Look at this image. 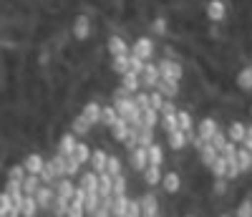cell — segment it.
<instances>
[{
	"mask_svg": "<svg viewBox=\"0 0 252 217\" xmlns=\"http://www.w3.org/2000/svg\"><path fill=\"white\" fill-rule=\"evenodd\" d=\"M111 182H114L111 175H106V172H98V194H101V197L111 194Z\"/></svg>",
	"mask_w": 252,
	"mask_h": 217,
	"instance_id": "obj_41",
	"label": "cell"
},
{
	"mask_svg": "<svg viewBox=\"0 0 252 217\" xmlns=\"http://www.w3.org/2000/svg\"><path fill=\"white\" fill-rule=\"evenodd\" d=\"M235 86H237V91H242V94H250L252 91V61H247V63H242V66L235 71Z\"/></svg>",
	"mask_w": 252,
	"mask_h": 217,
	"instance_id": "obj_9",
	"label": "cell"
},
{
	"mask_svg": "<svg viewBox=\"0 0 252 217\" xmlns=\"http://www.w3.org/2000/svg\"><path fill=\"white\" fill-rule=\"evenodd\" d=\"M23 177H26V169H23V164H13L8 172H5V182H23Z\"/></svg>",
	"mask_w": 252,
	"mask_h": 217,
	"instance_id": "obj_42",
	"label": "cell"
},
{
	"mask_svg": "<svg viewBox=\"0 0 252 217\" xmlns=\"http://www.w3.org/2000/svg\"><path fill=\"white\" fill-rule=\"evenodd\" d=\"M164 146L161 144H149V146H146V162H149V164H154V167H161L164 164Z\"/></svg>",
	"mask_w": 252,
	"mask_h": 217,
	"instance_id": "obj_26",
	"label": "cell"
},
{
	"mask_svg": "<svg viewBox=\"0 0 252 217\" xmlns=\"http://www.w3.org/2000/svg\"><path fill=\"white\" fill-rule=\"evenodd\" d=\"M166 144H169L174 151H184L187 144H189V137H187L184 132H179V129H174V132L166 134Z\"/></svg>",
	"mask_w": 252,
	"mask_h": 217,
	"instance_id": "obj_25",
	"label": "cell"
},
{
	"mask_svg": "<svg viewBox=\"0 0 252 217\" xmlns=\"http://www.w3.org/2000/svg\"><path fill=\"white\" fill-rule=\"evenodd\" d=\"M217 129H220V119H217V116H212V114L202 116V121L194 126V137H197L199 142H209Z\"/></svg>",
	"mask_w": 252,
	"mask_h": 217,
	"instance_id": "obj_7",
	"label": "cell"
},
{
	"mask_svg": "<svg viewBox=\"0 0 252 217\" xmlns=\"http://www.w3.org/2000/svg\"><path fill=\"white\" fill-rule=\"evenodd\" d=\"M139 81H141V89L144 91H154L157 89V83L161 81V76H159V69H157L154 61H146L144 63V71H141Z\"/></svg>",
	"mask_w": 252,
	"mask_h": 217,
	"instance_id": "obj_8",
	"label": "cell"
},
{
	"mask_svg": "<svg viewBox=\"0 0 252 217\" xmlns=\"http://www.w3.org/2000/svg\"><path fill=\"white\" fill-rule=\"evenodd\" d=\"M126 205H129V194H119L111 200V217H124Z\"/></svg>",
	"mask_w": 252,
	"mask_h": 217,
	"instance_id": "obj_35",
	"label": "cell"
},
{
	"mask_svg": "<svg viewBox=\"0 0 252 217\" xmlns=\"http://www.w3.org/2000/svg\"><path fill=\"white\" fill-rule=\"evenodd\" d=\"M224 169H227V159L222 154H217L209 164V172H212V177H224Z\"/></svg>",
	"mask_w": 252,
	"mask_h": 217,
	"instance_id": "obj_44",
	"label": "cell"
},
{
	"mask_svg": "<svg viewBox=\"0 0 252 217\" xmlns=\"http://www.w3.org/2000/svg\"><path fill=\"white\" fill-rule=\"evenodd\" d=\"M76 144H78V137H73L71 132H63V134L58 137V146H56V151H58V154H63V157H71V154H73V149H76Z\"/></svg>",
	"mask_w": 252,
	"mask_h": 217,
	"instance_id": "obj_18",
	"label": "cell"
},
{
	"mask_svg": "<svg viewBox=\"0 0 252 217\" xmlns=\"http://www.w3.org/2000/svg\"><path fill=\"white\" fill-rule=\"evenodd\" d=\"M235 217H252V197H245V200L237 205Z\"/></svg>",
	"mask_w": 252,
	"mask_h": 217,
	"instance_id": "obj_46",
	"label": "cell"
},
{
	"mask_svg": "<svg viewBox=\"0 0 252 217\" xmlns=\"http://www.w3.org/2000/svg\"><path fill=\"white\" fill-rule=\"evenodd\" d=\"M157 124H159V111L157 108H152V106L141 108V126L144 129H157Z\"/></svg>",
	"mask_w": 252,
	"mask_h": 217,
	"instance_id": "obj_30",
	"label": "cell"
},
{
	"mask_svg": "<svg viewBox=\"0 0 252 217\" xmlns=\"http://www.w3.org/2000/svg\"><path fill=\"white\" fill-rule=\"evenodd\" d=\"M189 217H192V215H189Z\"/></svg>",
	"mask_w": 252,
	"mask_h": 217,
	"instance_id": "obj_61",
	"label": "cell"
},
{
	"mask_svg": "<svg viewBox=\"0 0 252 217\" xmlns=\"http://www.w3.org/2000/svg\"><path fill=\"white\" fill-rule=\"evenodd\" d=\"M157 91L166 99V101H177L182 96V83H174V81H159L157 83Z\"/></svg>",
	"mask_w": 252,
	"mask_h": 217,
	"instance_id": "obj_16",
	"label": "cell"
},
{
	"mask_svg": "<svg viewBox=\"0 0 252 217\" xmlns=\"http://www.w3.org/2000/svg\"><path fill=\"white\" fill-rule=\"evenodd\" d=\"M10 210H13V200H10V194L3 189L0 192V217H5Z\"/></svg>",
	"mask_w": 252,
	"mask_h": 217,
	"instance_id": "obj_48",
	"label": "cell"
},
{
	"mask_svg": "<svg viewBox=\"0 0 252 217\" xmlns=\"http://www.w3.org/2000/svg\"><path fill=\"white\" fill-rule=\"evenodd\" d=\"M119 86H121L126 94H131V96H134L136 91H141V81H139V76L131 73V71H126V73L121 76V83H119Z\"/></svg>",
	"mask_w": 252,
	"mask_h": 217,
	"instance_id": "obj_22",
	"label": "cell"
},
{
	"mask_svg": "<svg viewBox=\"0 0 252 217\" xmlns=\"http://www.w3.org/2000/svg\"><path fill=\"white\" fill-rule=\"evenodd\" d=\"M229 15V0H207L204 3V18L209 26H222Z\"/></svg>",
	"mask_w": 252,
	"mask_h": 217,
	"instance_id": "obj_2",
	"label": "cell"
},
{
	"mask_svg": "<svg viewBox=\"0 0 252 217\" xmlns=\"http://www.w3.org/2000/svg\"><path fill=\"white\" fill-rule=\"evenodd\" d=\"M83 119H86L89 124H91V129L98 124V119H101V101L98 99H89V101H83V106H81V111H78Z\"/></svg>",
	"mask_w": 252,
	"mask_h": 217,
	"instance_id": "obj_10",
	"label": "cell"
},
{
	"mask_svg": "<svg viewBox=\"0 0 252 217\" xmlns=\"http://www.w3.org/2000/svg\"><path fill=\"white\" fill-rule=\"evenodd\" d=\"M81 172V164L76 162V157L71 154V157H66V177H76Z\"/></svg>",
	"mask_w": 252,
	"mask_h": 217,
	"instance_id": "obj_51",
	"label": "cell"
},
{
	"mask_svg": "<svg viewBox=\"0 0 252 217\" xmlns=\"http://www.w3.org/2000/svg\"><path fill=\"white\" fill-rule=\"evenodd\" d=\"M20 217H38V205L33 197H23V202H20Z\"/></svg>",
	"mask_w": 252,
	"mask_h": 217,
	"instance_id": "obj_37",
	"label": "cell"
},
{
	"mask_svg": "<svg viewBox=\"0 0 252 217\" xmlns=\"http://www.w3.org/2000/svg\"><path fill=\"white\" fill-rule=\"evenodd\" d=\"M192 144L197 146V154H199V162H202V164H204V167L209 169V164H212V159H215V157L220 154V151H217V149H215L212 144H209V142H199L197 137L192 139Z\"/></svg>",
	"mask_w": 252,
	"mask_h": 217,
	"instance_id": "obj_12",
	"label": "cell"
},
{
	"mask_svg": "<svg viewBox=\"0 0 252 217\" xmlns=\"http://www.w3.org/2000/svg\"><path fill=\"white\" fill-rule=\"evenodd\" d=\"M38 187H40V180H38V175H26V177H23V182H20V192H23L26 197H33Z\"/></svg>",
	"mask_w": 252,
	"mask_h": 217,
	"instance_id": "obj_31",
	"label": "cell"
},
{
	"mask_svg": "<svg viewBox=\"0 0 252 217\" xmlns=\"http://www.w3.org/2000/svg\"><path fill=\"white\" fill-rule=\"evenodd\" d=\"M0 38H3V23H0Z\"/></svg>",
	"mask_w": 252,
	"mask_h": 217,
	"instance_id": "obj_58",
	"label": "cell"
},
{
	"mask_svg": "<svg viewBox=\"0 0 252 217\" xmlns=\"http://www.w3.org/2000/svg\"><path fill=\"white\" fill-rule=\"evenodd\" d=\"M136 144L144 146V149L149 146V144H154V129H144V126L136 129Z\"/></svg>",
	"mask_w": 252,
	"mask_h": 217,
	"instance_id": "obj_38",
	"label": "cell"
},
{
	"mask_svg": "<svg viewBox=\"0 0 252 217\" xmlns=\"http://www.w3.org/2000/svg\"><path fill=\"white\" fill-rule=\"evenodd\" d=\"M139 210H141V217H157V215H159V200H157V194H154V192L141 194Z\"/></svg>",
	"mask_w": 252,
	"mask_h": 217,
	"instance_id": "obj_13",
	"label": "cell"
},
{
	"mask_svg": "<svg viewBox=\"0 0 252 217\" xmlns=\"http://www.w3.org/2000/svg\"><path fill=\"white\" fill-rule=\"evenodd\" d=\"M129 71H131V73H136V76H141V71H144V61H139L136 56H131V53H129Z\"/></svg>",
	"mask_w": 252,
	"mask_h": 217,
	"instance_id": "obj_54",
	"label": "cell"
},
{
	"mask_svg": "<svg viewBox=\"0 0 252 217\" xmlns=\"http://www.w3.org/2000/svg\"><path fill=\"white\" fill-rule=\"evenodd\" d=\"M106 159H109V151H106V149H91V159H89V164H91V169L96 172V175L106 169Z\"/></svg>",
	"mask_w": 252,
	"mask_h": 217,
	"instance_id": "obj_24",
	"label": "cell"
},
{
	"mask_svg": "<svg viewBox=\"0 0 252 217\" xmlns=\"http://www.w3.org/2000/svg\"><path fill=\"white\" fill-rule=\"evenodd\" d=\"M164 101H166V99H164L157 89H154V91H149V106H152V108H157V111H159V108L164 106Z\"/></svg>",
	"mask_w": 252,
	"mask_h": 217,
	"instance_id": "obj_52",
	"label": "cell"
},
{
	"mask_svg": "<svg viewBox=\"0 0 252 217\" xmlns=\"http://www.w3.org/2000/svg\"><path fill=\"white\" fill-rule=\"evenodd\" d=\"M250 116H252V104H250Z\"/></svg>",
	"mask_w": 252,
	"mask_h": 217,
	"instance_id": "obj_60",
	"label": "cell"
},
{
	"mask_svg": "<svg viewBox=\"0 0 252 217\" xmlns=\"http://www.w3.org/2000/svg\"><path fill=\"white\" fill-rule=\"evenodd\" d=\"M20 164H23L26 175H40V169H43V164H46V157L40 154V151H28Z\"/></svg>",
	"mask_w": 252,
	"mask_h": 217,
	"instance_id": "obj_11",
	"label": "cell"
},
{
	"mask_svg": "<svg viewBox=\"0 0 252 217\" xmlns=\"http://www.w3.org/2000/svg\"><path fill=\"white\" fill-rule=\"evenodd\" d=\"M161 167H154V164H149L144 172H141V177H144V182L149 184V187H157V184H161Z\"/></svg>",
	"mask_w": 252,
	"mask_h": 217,
	"instance_id": "obj_29",
	"label": "cell"
},
{
	"mask_svg": "<svg viewBox=\"0 0 252 217\" xmlns=\"http://www.w3.org/2000/svg\"><path fill=\"white\" fill-rule=\"evenodd\" d=\"M51 167L56 169V175H58V180L61 177H66V157H63V154H58V151H56V154H51Z\"/></svg>",
	"mask_w": 252,
	"mask_h": 217,
	"instance_id": "obj_39",
	"label": "cell"
},
{
	"mask_svg": "<svg viewBox=\"0 0 252 217\" xmlns=\"http://www.w3.org/2000/svg\"><path fill=\"white\" fill-rule=\"evenodd\" d=\"M177 129L184 132L187 137L194 134V116H192L189 108H179V111H177Z\"/></svg>",
	"mask_w": 252,
	"mask_h": 217,
	"instance_id": "obj_21",
	"label": "cell"
},
{
	"mask_svg": "<svg viewBox=\"0 0 252 217\" xmlns=\"http://www.w3.org/2000/svg\"><path fill=\"white\" fill-rule=\"evenodd\" d=\"M109 69H111V73H116V76H124L126 71H129V56H116V58H111Z\"/></svg>",
	"mask_w": 252,
	"mask_h": 217,
	"instance_id": "obj_34",
	"label": "cell"
},
{
	"mask_svg": "<svg viewBox=\"0 0 252 217\" xmlns=\"http://www.w3.org/2000/svg\"><path fill=\"white\" fill-rule=\"evenodd\" d=\"M73 157H76V162H78L81 167L89 164V159H91V146H89L86 142H78L76 149H73Z\"/></svg>",
	"mask_w": 252,
	"mask_h": 217,
	"instance_id": "obj_33",
	"label": "cell"
},
{
	"mask_svg": "<svg viewBox=\"0 0 252 217\" xmlns=\"http://www.w3.org/2000/svg\"><path fill=\"white\" fill-rule=\"evenodd\" d=\"M245 129H247V124L240 121V119H235V121H229V126H227V132H224V134H227V139L232 142V144L240 146V144L245 142Z\"/></svg>",
	"mask_w": 252,
	"mask_h": 217,
	"instance_id": "obj_19",
	"label": "cell"
},
{
	"mask_svg": "<svg viewBox=\"0 0 252 217\" xmlns=\"http://www.w3.org/2000/svg\"><path fill=\"white\" fill-rule=\"evenodd\" d=\"M98 202H101V194L98 192H86V200H83V210H86V215L96 212L98 210Z\"/></svg>",
	"mask_w": 252,
	"mask_h": 217,
	"instance_id": "obj_43",
	"label": "cell"
},
{
	"mask_svg": "<svg viewBox=\"0 0 252 217\" xmlns=\"http://www.w3.org/2000/svg\"><path fill=\"white\" fill-rule=\"evenodd\" d=\"M71 36L76 43H86L94 38V20L89 13H76L73 23H71Z\"/></svg>",
	"mask_w": 252,
	"mask_h": 217,
	"instance_id": "obj_1",
	"label": "cell"
},
{
	"mask_svg": "<svg viewBox=\"0 0 252 217\" xmlns=\"http://www.w3.org/2000/svg\"><path fill=\"white\" fill-rule=\"evenodd\" d=\"M131 129H134V126H129V121H126V119H121V116H119V119H116V124H114V126L109 129V132H111V139H114V142L124 144L126 139H129V134H131Z\"/></svg>",
	"mask_w": 252,
	"mask_h": 217,
	"instance_id": "obj_17",
	"label": "cell"
},
{
	"mask_svg": "<svg viewBox=\"0 0 252 217\" xmlns=\"http://www.w3.org/2000/svg\"><path fill=\"white\" fill-rule=\"evenodd\" d=\"M157 217H159V215H157Z\"/></svg>",
	"mask_w": 252,
	"mask_h": 217,
	"instance_id": "obj_62",
	"label": "cell"
},
{
	"mask_svg": "<svg viewBox=\"0 0 252 217\" xmlns=\"http://www.w3.org/2000/svg\"><path fill=\"white\" fill-rule=\"evenodd\" d=\"M68 132H71L73 137H89V134H91V124L83 119L81 114H76V116L71 119V129H68Z\"/></svg>",
	"mask_w": 252,
	"mask_h": 217,
	"instance_id": "obj_23",
	"label": "cell"
},
{
	"mask_svg": "<svg viewBox=\"0 0 252 217\" xmlns=\"http://www.w3.org/2000/svg\"><path fill=\"white\" fill-rule=\"evenodd\" d=\"M38 180H40V184H48V187H53V184H56L58 175H56V169L51 167V162H48V159H46L43 169H40V175H38Z\"/></svg>",
	"mask_w": 252,
	"mask_h": 217,
	"instance_id": "obj_32",
	"label": "cell"
},
{
	"mask_svg": "<svg viewBox=\"0 0 252 217\" xmlns=\"http://www.w3.org/2000/svg\"><path fill=\"white\" fill-rule=\"evenodd\" d=\"M235 159H237L240 172H250V169H252V157H250V151H247L245 146H237V154H235Z\"/></svg>",
	"mask_w": 252,
	"mask_h": 217,
	"instance_id": "obj_36",
	"label": "cell"
},
{
	"mask_svg": "<svg viewBox=\"0 0 252 217\" xmlns=\"http://www.w3.org/2000/svg\"><path fill=\"white\" fill-rule=\"evenodd\" d=\"M149 33L157 36V38H161V40L169 38L172 36V20H169V15H164V13L152 15L149 18Z\"/></svg>",
	"mask_w": 252,
	"mask_h": 217,
	"instance_id": "obj_6",
	"label": "cell"
},
{
	"mask_svg": "<svg viewBox=\"0 0 252 217\" xmlns=\"http://www.w3.org/2000/svg\"><path fill=\"white\" fill-rule=\"evenodd\" d=\"M157 69H159L161 81H174V83L184 81V63L179 58H161L157 63Z\"/></svg>",
	"mask_w": 252,
	"mask_h": 217,
	"instance_id": "obj_3",
	"label": "cell"
},
{
	"mask_svg": "<svg viewBox=\"0 0 252 217\" xmlns=\"http://www.w3.org/2000/svg\"><path fill=\"white\" fill-rule=\"evenodd\" d=\"M126 187H129V182H126L124 172H121V175H116L114 182H111V194H114V197H119V194H126Z\"/></svg>",
	"mask_w": 252,
	"mask_h": 217,
	"instance_id": "obj_45",
	"label": "cell"
},
{
	"mask_svg": "<svg viewBox=\"0 0 252 217\" xmlns=\"http://www.w3.org/2000/svg\"><path fill=\"white\" fill-rule=\"evenodd\" d=\"M220 217H232V215H220Z\"/></svg>",
	"mask_w": 252,
	"mask_h": 217,
	"instance_id": "obj_59",
	"label": "cell"
},
{
	"mask_svg": "<svg viewBox=\"0 0 252 217\" xmlns=\"http://www.w3.org/2000/svg\"><path fill=\"white\" fill-rule=\"evenodd\" d=\"M66 217H86V210H83V205L81 202H68V207H66Z\"/></svg>",
	"mask_w": 252,
	"mask_h": 217,
	"instance_id": "obj_50",
	"label": "cell"
},
{
	"mask_svg": "<svg viewBox=\"0 0 252 217\" xmlns=\"http://www.w3.org/2000/svg\"><path fill=\"white\" fill-rule=\"evenodd\" d=\"M227 142H229V139H227V134L222 132V129H217V132L212 134V139H209V144H212L217 151H222V146H224Z\"/></svg>",
	"mask_w": 252,
	"mask_h": 217,
	"instance_id": "obj_49",
	"label": "cell"
},
{
	"mask_svg": "<svg viewBox=\"0 0 252 217\" xmlns=\"http://www.w3.org/2000/svg\"><path fill=\"white\" fill-rule=\"evenodd\" d=\"M134 104H136L139 108H146V106H149V91H144V89L136 91V94H134Z\"/></svg>",
	"mask_w": 252,
	"mask_h": 217,
	"instance_id": "obj_55",
	"label": "cell"
},
{
	"mask_svg": "<svg viewBox=\"0 0 252 217\" xmlns=\"http://www.w3.org/2000/svg\"><path fill=\"white\" fill-rule=\"evenodd\" d=\"M33 200H35L38 210H46V212H51V207H53V187H48V184H40V187L35 189V194H33Z\"/></svg>",
	"mask_w": 252,
	"mask_h": 217,
	"instance_id": "obj_14",
	"label": "cell"
},
{
	"mask_svg": "<svg viewBox=\"0 0 252 217\" xmlns=\"http://www.w3.org/2000/svg\"><path fill=\"white\" fill-rule=\"evenodd\" d=\"M129 51H131V43L126 40L124 33H109V36H106V53H109L111 58H116V56H129Z\"/></svg>",
	"mask_w": 252,
	"mask_h": 217,
	"instance_id": "obj_5",
	"label": "cell"
},
{
	"mask_svg": "<svg viewBox=\"0 0 252 217\" xmlns=\"http://www.w3.org/2000/svg\"><path fill=\"white\" fill-rule=\"evenodd\" d=\"M129 167H131L134 172H139V175H141L146 167H149V162H146V149H144V146H136V149L129 151Z\"/></svg>",
	"mask_w": 252,
	"mask_h": 217,
	"instance_id": "obj_20",
	"label": "cell"
},
{
	"mask_svg": "<svg viewBox=\"0 0 252 217\" xmlns=\"http://www.w3.org/2000/svg\"><path fill=\"white\" fill-rule=\"evenodd\" d=\"M227 189H229V180H224V177H215L212 192L217 194V197H224V194H227Z\"/></svg>",
	"mask_w": 252,
	"mask_h": 217,
	"instance_id": "obj_47",
	"label": "cell"
},
{
	"mask_svg": "<svg viewBox=\"0 0 252 217\" xmlns=\"http://www.w3.org/2000/svg\"><path fill=\"white\" fill-rule=\"evenodd\" d=\"M161 189L166 192V194H177L179 189H182V175L179 172H164L161 175Z\"/></svg>",
	"mask_w": 252,
	"mask_h": 217,
	"instance_id": "obj_15",
	"label": "cell"
},
{
	"mask_svg": "<svg viewBox=\"0 0 252 217\" xmlns=\"http://www.w3.org/2000/svg\"><path fill=\"white\" fill-rule=\"evenodd\" d=\"M78 187H83L86 192H98V175H96L94 169L83 172V175H81V180H78Z\"/></svg>",
	"mask_w": 252,
	"mask_h": 217,
	"instance_id": "obj_28",
	"label": "cell"
},
{
	"mask_svg": "<svg viewBox=\"0 0 252 217\" xmlns=\"http://www.w3.org/2000/svg\"><path fill=\"white\" fill-rule=\"evenodd\" d=\"M116 119H119L116 108H114L111 104H101V119H98V124L106 126V129H111V126L116 124Z\"/></svg>",
	"mask_w": 252,
	"mask_h": 217,
	"instance_id": "obj_27",
	"label": "cell"
},
{
	"mask_svg": "<svg viewBox=\"0 0 252 217\" xmlns=\"http://www.w3.org/2000/svg\"><path fill=\"white\" fill-rule=\"evenodd\" d=\"M106 175H111V177H116V175H121L124 172V164H121V159L116 157V154H109V159H106Z\"/></svg>",
	"mask_w": 252,
	"mask_h": 217,
	"instance_id": "obj_40",
	"label": "cell"
},
{
	"mask_svg": "<svg viewBox=\"0 0 252 217\" xmlns=\"http://www.w3.org/2000/svg\"><path fill=\"white\" fill-rule=\"evenodd\" d=\"M86 217H111V210H103V207H98L96 212H91V215H86Z\"/></svg>",
	"mask_w": 252,
	"mask_h": 217,
	"instance_id": "obj_57",
	"label": "cell"
},
{
	"mask_svg": "<svg viewBox=\"0 0 252 217\" xmlns=\"http://www.w3.org/2000/svg\"><path fill=\"white\" fill-rule=\"evenodd\" d=\"M129 53L146 63V61H152V58H154V53H157V43H154L152 36H139V38L131 43V51H129Z\"/></svg>",
	"mask_w": 252,
	"mask_h": 217,
	"instance_id": "obj_4",
	"label": "cell"
},
{
	"mask_svg": "<svg viewBox=\"0 0 252 217\" xmlns=\"http://www.w3.org/2000/svg\"><path fill=\"white\" fill-rule=\"evenodd\" d=\"M240 146H245V149L250 151V157H252V124H247V129H245V142H242Z\"/></svg>",
	"mask_w": 252,
	"mask_h": 217,
	"instance_id": "obj_56",
	"label": "cell"
},
{
	"mask_svg": "<svg viewBox=\"0 0 252 217\" xmlns=\"http://www.w3.org/2000/svg\"><path fill=\"white\" fill-rule=\"evenodd\" d=\"M124 217H141L139 200H131V197H129V205H126V212H124Z\"/></svg>",
	"mask_w": 252,
	"mask_h": 217,
	"instance_id": "obj_53",
	"label": "cell"
}]
</instances>
